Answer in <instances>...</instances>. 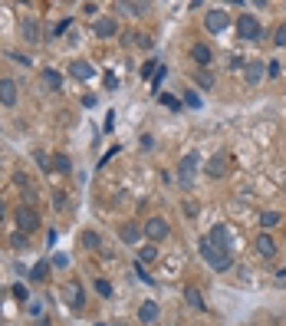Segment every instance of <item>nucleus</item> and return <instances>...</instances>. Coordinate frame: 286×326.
<instances>
[{"mask_svg":"<svg viewBox=\"0 0 286 326\" xmlns=\"http://www.w3.org/2000/svg\"><path fill=\"white\" fill-rule=\"evenodd\" d=\"M184 300L191 303L194 310H204V307H207V303H204V293H201L198 287H184Z\"/></svg>","mask_w":286,"mask_h":326,"instance_id":"nucleus-17","label":"nucleus"},{"mask_svg":"<svg viewBox=\"0 0 286 326\" xmlns=\"http://www.w3.org/2000/svg\"><path fill=\"white\" fill-rule=\"evenodd\" d=\"M118 10L135 13V17H138V13H148V10H151V4H125V0H122V4H118Z\"/></svg>","mask_w":286,"mask_h":326,"instance_id":"nucleus-22","label":"nucleus"},{"mask_svg":"<svg viewBox=\"0 0 286 326\" xmlns=\"http://www.w3.org/2000/svg\"><path fill=\"white\" fill-rule=\"evenodd\" d=\"M158 69H162V66H158V63H155V60H148V63H145V66H142V76H145V79H151V76H155V73H158Z\"/></svg>","mask_w":286,"mask_h":326,"instance_id":"nucleus-30","label":"nucleus"},{"mask_svg":"<svg viewBox=\"0 0 286 326\" xmlns=\"http://www.w3.org/2000/svg\"><path fill=\"white\" fill-rule=\"evenodd\" d=\"M20 33H23V40H30V43H40V23L33 17L20 20Z\"/></svg>","mask_w":286,"mask_h":326,"instance_id":"nucleus-11","label":"nucleus"},{"mask_svg":"<svg viewBox=\"0 0 286 326\" xmlns=\"http://www.w3.org/2000/svg\"><path fill=\"white\" fill-rule=\"evenodd\" d=\"M267 76H280V63H267Z\"/></svg>","mask_w":286,"mask_h":326,"instance_id":"nucleus-42","label":"nucleus"},{"mask_svg":"<svg viewBox=\"0 0 286 326\" xmlns=\"http://www.w3.org/2000/svg\"><path fill=\"white\" fill-rule=\"evenodd\" d=\"M69 76H73V79H92L96 69L89 66L86 60H73V63H69Z\"/></svg>","mask_w":286,"mask_h":326,"instance_id":"nucleus-9","label":"nucleus"},{"mask_svg":"<svg viewBox=\"0 0 286 326\" xmlns=\"http://www.w3.org/2000/svg\"><path fill=\"white\" fill-rule=\"evenodd\" d=\"M184 102H187L191 109H201V96H198V93H187V96H184Z\"/></svg>","mask_w":286,"mask_h":326,"instance_id":"nucleus-34","label":"nucleus"},{"mask_svg":"<svg viewBox=\"0 0 286 326\" xmlns=\"http://www.w3.org/2000/svg\"><path fill=\"white\" fill-rule=\"evenodd\" d=\"M198 162H201V155H198V152H187V155L181 158V168H178V171H181V185H184V188L194 182V171H198Z\"/></svg>","mask_w":286,"mask_h":326,"instance_id":"nucleus-4","label":"nucleus"},{"mask_svg":"<svg viewBox=\"0 0 286 326\" xmlns=\"http://www.w3.org/2000/svg\"><path fill=\"white\" fill-rule=\"evenodd\" d=\"M142 231H145V227H138V224H132V221H129V224H122V227H118V238H122V241H129V244H135V241L142 238Z\"/></svg>","mask_w":286,"mask_h":326,"instance_id":"nucleus-15","label":"nucleus"},{"mask_svg":"<svg viewBox=\"0 0 286 326\" xmlns=\"http://www.w3.org/2000/svg\"><path fill=\"white\" fill-rule=\"evenodd\" d=\"M96 290H99V297H112V287H109V283L102 280V277L96 280Z\"/></svg>","mask_w":286,"mask_h":326,"instance_id":"nucleus-33","label":"nucleus"},{"mask_svg":"<svg viewBox=\"0 0 286 326\" xmlns=\"http://www.w3.org/2000/svg\"><path fill=\"white\" fill-rule=\"evenodd\" d=\"M132 40H135L138 46H145V50H151V37H148V33H135Z\"/></svg>","mask_w":286,"mask_h":326,"instance_id":"nucleus-32","label":"nucleus"},{"mask_svg":"<svg viewBox=\"0 0 286 326\" xmlns=\"http://www.w3.org/2000/svg\"><path fill=\"white\" fill-rule=\"evenodd\" d=\"M227 23H230V17L224 10H207V17H204V26L211 33H220V30H227Z\"/></svg>","mask_w":286,"mask_h":326,"instance_id":"nucleus-8","label":"nucleus"},{"mask_svg":"<svg viewBox=\"0 0 286 326\" xmlns=\"http://www.w3.org/2000/svg\"><path fill=\"white\" fill-rule=\"evenodd\" d=\"M207 238H211L214 244H220V247H230V234H227V227H224V224H214Z\"/></svg>","mask_w":286,"mask_h":326,"instance_id":"nucleus-18","label":"nucleus"},{"mask_svg":"<svg viewBox=\"0 0 286 326\" xmlns=\"http://www.w3.org/2000/svg\"><path fill=\"white\" fill-rule=\"evenodd\" d=\"M237 37L247 40V43H253V40H263V30H260V23H257L253 13H240V17H237Z\"/></svg>","mask_w":286,"mask_h":326,"instance_id":"nucleus-2","label":"nucleus"},{"mask_svg":"<svg viewBox=\"0 0 286 326\" xmlns=\"http://www.w3.org/2000/svg\"><path fill=\"white\" fill-rule=\"evenodd\" d=\"M230 69H247V63H243V56H237V53H234V56H230Z\"/></svg>","mask_w":286,"mask_h":326,"instance_id":"nucleus-37","label":"nucleus"},{"mask_svg":"<svg viewBox=\"0 0 286 326\" xmlns=\"http://www.w3.org/2000/svg\"><path fill=\"white\" fill-rule=\"evenodd\" d=\"M37 326H50V320H46V316H40V320H37Z\"/></svg>","mask_w":286,"mask_h":326,"instance_id":"nucleus-43","label":"nucleus"},{"mask_svg":"<svg viewBox=\"0 0 286 326\" xmlns=\"http://www.w3.org/2000/svg\"><path fill=\"white\" fill-rule=\"evenodd\" d=\"M138 320H142L145 326H151V323L158 320V303L155 300H145L142 307H138Z\"/></svg>","mask_w":286,"mask_h":326,"instance_id":"nucleus-13","label":"nucleus"},{"mask_svg":"<svg viewBox=\"0 0 286 326\" xmlns=\"http://www.w3.org/2000/svg\"><path fill=\"white\" fill-rule=\"evenodd\" d=\"M118 33V26H115V20H96V37H115Z\"/></svg>","mask_w":286,"mask_h":326,"instance_id":"nucleus-19","label":"nucleus"},{"mask_svg":"<svg viewBox=\"0 0 286 326\" xmlns=\"http://www.w3.org/2000/svg\"><path fill=\"white\" fill-rule=\"evenodd\" d=\"M13 218H17V227L23 234H30V231H37V227H40V214H37V208H33V204H20Z\"/></svg>","mask_w":286,"mask_h":326,"instance_id":"nucleus-3","label":"nucleus"},{"mask_svg":"<svg viewBox=\"0 0 286 326\" xmlns=\"http://www.w3.org/2000/svg\"><path fill=\"white\" fill-rule=\"evenodd\" d=\"M53 204L62 211V208H66V195H62V191H56V195H53Z\"/></svg>","mask_w":286,"mask_h":326,"instance_id":"nucleus-38","label":"nucleus"},{"mask_svg":"<svg viewBox=\"0 0 286 326\" xmlns=\"http://www.w3.org/2000/svg\"><path fill=\"white\" fill-rule=\"evenodd\" d=\"M227 168H230V155H227V152H217V155L207 158V175H211V178H224Z\"/></svg>","mask_w":286,"mask_h":326,"instance_id":"nucleus-5","label":"nucleus"},{"mask_svg":"<svg viewBox=\"0 0 286 326\" xmlns=\"http://www.w3.org/2000/svg\"><path fill=\"white\" fill-rule=\"evenodd\" d=\"M99 244H102V241H99V234H92V231H86V234H82V247H89V251H99Z\"/></svg>","mask_w":286,"mask_h":326,"instance_id":"nucleus-26","label":"nucleus"},{"mask_svg":"<svg viewBox=\"0 0 286 326\" xmlns=\"http://www.w3.org/2000/svg\"><path fill=\"white\" fill-rule=\"evenodd\" d=\"M43 79H46V86H53V89H59V86H62V76L56 73V69H46Z\"/></svg>","mask_w":286,"mask_h":326,"instance_id":"nucleus-27","label":"nucleus"},{"mask_svg":"<svg viewBox=\"0 0 286 326\" xmlns=\"http://www.w3.org/2000/svg\"><path fill=\"white\" fill-rule=\"evenodd\" d=\"M145 234L151 238V244H155V241H165L168 238V221L165 218H148L145 221Z\"/></svg>","mask_w":286,"mask_h":326,"instance_id":"nucleus-7","label":"nucleus"},{"mask_svg":"<svg viewBox=\"0 0 286 326\" xmlns=\"http://www.w3.org/2000/svg\"><path fill=\"white\" fill-rule=\"evenodd\" d=\"M46 274H50V260H40L37 267L30 270V277H33V280H37V283H40V280H46Z\"/></svg>","mask_w":286,"mask_h":326,"instance_id":"nucleus-23","label":"nucleus"},{"mask_svg":"<svg viewBox=\"0 0 286 326\" xmlns=\"http://www.w3.org/2000/svg\"><path fill=\"white\" fill-rule=\"evenodd\" d=\"M273 43H276V46H286V23L280 26V30H276V37H273Z\"/></svg>","mask_w":286,"mask_h":326,"instance_id":"nucleus-35","label":"nucleus"},{"mask_svg":"<svg viewBox=\"0 0 286 326\" xmlns=\"http://www.w3.org/2000/svg\"><path fill=\"white\" fill-rule=\"evenodd\" d=\"M62 297H66V303L76 310V313H79V310L86 307V297H82V287H79L76 280H69L66 287H62Z\"/></svg>","mask_w":286,"mask_h":326,"instance_id":"nucleus-6","label":"nucleus"},{"mask_svg":"<svg viewBox=\"0 0 286 326\" xmlns=\"http://www.w3.org/2000/svg\"><path fill=\"white\" fill-rule=\"evenodd\" d=\"M0 102L4 106H17V82L13 79H0Z\"/></svg>","mask_w":286,"mask_h":326,"instance_id":"nucleus-10","label":"nucleus"},{"mask_svg":"<svg viewBox=\"0 0 286 326\" xmlns=\"http://www.w3.org/2000/svg\"><path fill=\"white\" fill-rule=\"evenodd\" d=\"M135 274H138V277H142V280H145V283H151V280H155V277H148V274H145V267H142V263H138V267H135Z\"/></svg>","mask_w":286,"mask_h":326,"instance_id":"nucleus-41","label":"nucleus"},{"mask_svg":"<svg viewBox=\"0 0 286 326\" xmlns=\"http://www.w3.org/2000/svg\"><path fill=\"white\" fill-rule=\"evenodd\" d=\"M10 244H13V251H26V234H23V231H17V234L10 238Z\"/></svg>","mask_w":286,"mask_h":326,"instance_id":"nucleus-28","label":"nucleus"},{"mask_svg":"<svg viewBox=\"0 0 286 326\" xmlns=\"http://www.w3.org/2000/svg\"><path fill=\"white\" fill-rule=\"evenodd\" d=\"M142 149H145V152L155 149V138H151V135H142Z\"/></svg>","mask_w":286,"mask_h":326,"instance_id":"nucleus-40","label":"nucleus"},{"mask_svg":"<svg viewBox=\"0 0 286 326\" xmlns=\"http://www.w3.org/2000/svg\"><path fill=\"white\" fill-rule=\"evenodd\" d=\"M33 158H37V165H40V168H43V171H53V158L46 155L43 149H37V152H33Z\"/></svg>","mask_w":286,"mask_h":326,"instance_id":"nucleus-25","label":"nucleus"},{"mask_svg":"<svg viewBox=\"0 0 286 326\" xmlns=\"http://www.w3.org/2000/svg\"><path fill=\"white\" fill-rule=\"evenodd\" d=\"M158 257V247L155 244H148V247H142V263H151Z\"/></svg>","mask_w":286,"mask_h":326,"instance_id":"nucleus-29","label":"nucleus"},{"mask_svg":"<svg viewBox=\"0 0 286 326\" xmlns=\"http://www.w3.org/2000/svg\"><path fill=\"white\" fill-rule=\"evenodd\" d=\"M96 326H109V323H96Z\"/></svg>","mask_w":286,"mask_h":326,"instance_id":"nucleus-44","label":"nucleus"},{"mask_svg":"<svg viewBox=\"0 0 286 326\" xmlns=\"http://www.w3.org/2000/svg\"><path fill=\"white\" fill-rule=\"evenodd\" d=\"M30 313L40 320V313H43V303H40V300H33V303H30Z\"/></svg>","mask_w":286,"mask_h":326,"instance_id":"nucleus-39","label":"nucleus"},{"mask_svg":"<svg viewBox=\"0 0 286 326\" xmlns=\"http://www.w3.org/2000/svg\"><path fill=\"white\" fill-rule=\"evenodd\" d=\"M263 76H267V63H260V60H250V63H247V82H250V86H257Z\"/></svg>","mask_w":286,"mask_h":326,"instance_id":"nucleus-14","label":"nucleus"},{"mask_svg":"<svg viewBox=\"0 0 286 326\" xmlns=\"http://www.w3.org/2000/svg\"><path fill=\"white\" fill-rule=\"evenodd\" d=\"M280 221H283L280 211H263V214H260V227H267V231H270V227H276Z\"/></svg>","mask_w":286,"mask_h":326,"instance_id":"nucleus-21","label":"nucleus"},{"mask_svg":"<svg viewBox=\"0 0 286 326\" xmlns=\"http://www.w3.org/2000/svg\"><path fill=\"white\" fill-rule=\"evenodd\" d=\"M191 60H194V63H201V66H211V60H214L211 46H207V43H194L191 46Z\"/></svg>","mask_w":286,"mask_h":326,"instance_id":"nucleus-12","label":"nucleus"},{"mask_svg":"<svg viewBox=\"0 0 286 326\" xmlns=\"http://www.w3.org/2000/svg\"><path fill=\"white\" fill-rule=\"evenodd\" d=\"M194 82H198L201 89H211L214 86V76L207 73V69H198V73H194Z\"/></svg>","mask_w":286,"mask_h":326,"instance_id":"nucleus-24","label":"nucleus"},{"mask_svg":"<svg viewBox=\"0 0 286 326\" xmlns=\"http://www.w3.org/2000/svg\"><path fill=\"white\" fill-rule=\"evenodd\" d=\"M53 171H59V175H69L73 171V162H69V155H53Z\"/></svg>","mask_w":286,"mask_h":326,"instance_id":"nucleus-20","label":"nucleus"},{"mask_svg":"<svg viewBox=\"0 0 286 326\" xmlns=\"http://www.w3.org/2000/svg\"><path fill=\"white\" fill-rule=\"evenodd\" d=\"M13 297H17V300H30V293H26V287H20V283H17V287H13Z\"/></svg>","mask_w":286,"mask_h":326,"instance_id":"nucleus-36","label":"nucleus"},{"mask_svg":"<svg viewBox=\"0 0 286 326\" xmlns=\"http://www.w3.org/2000/svg\"><path fill=\"white\" fill-rule=\"evenodd\" d=\"M257 251H260V257H273L276 254L273 238H270V234H260V238H257Z\"/></svg>","mask_w":286,"mask_h":326,"instance_id":"nucleus-16","label":"nucleus"},{"mask_svg":"<svg viewBox=\"0 0 286 326\" xmlns=\"http://www.w3.org/2000/svg\"><path fill=\"white\" fill-rule=\"evenodd\" d=\"M201 257L211 263L214 270H230V263H234V247H220V244H214L211 238H201Z\"/></svg>","mask_w":286,"mask_h":326,"instance_id":"nucleus-1","label":"nucleus"},{"mask_svg":"<svg viewBox=\"0 0 286 326\" xmlns=\"http://www.w3.org/2000/svg\"><path fill=\"white\" fill-rule=\"evenodd\" d=\"M162 106H168V109H174V112H178V109H181V102L174 99V96H168V93H162Z\"/></svg>","mask_w":286,"mask_h":326,"instance_id":"nucleus-31","label":"nucleus"}]
</instances>
